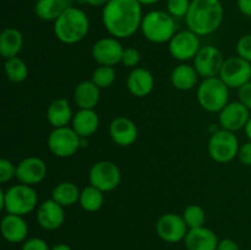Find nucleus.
Segmentation results:
<instances>
[{
	"label": "nucleus",
	"instance_id": "nucleus-1",
	"mask_svg": "<svg viewBox=\"0 0 251 250\" xmlns=\"http://www.w3.org/2000/svg\"><path fill=\"white\" fill-rule=\"evenodd\" d=\"M142 19V5L137 0H109L103 6V26L114 38H129L136 33Z\"/></svg>",
	"mask_w": 251,
	"mask_h": 250
},
{
	"label": "nucleus",
	"instance_id": "nucleus-2",
	"mask_svg": "<svg viewBox=\"0 0 251 250\" xmlns=\"http://www.w3.org/2000/svg\"><path fill=\"white\" fill-rule=\"evenodd\" d=\"M223 15L221 0H191L185 16L186 26L198 36H208L220 28Z\"/></svg>",
	"mask_w": 251,
	"mask_h": 250
},
{
	"label": "nucleus",
	"instance_id": "nucleus-3",
	"mask_svg": "<svg viewBox=\"0 0 251 250\" xmlns=\"http://www.w3.org/2000/svg\"><path fill=\"white\" fill-rule=\"evenodd\" d=\"M54 34L64 44L83 41L90 31V20L82 9L69 6L54 22Z\"/></svg>",
	"mask_w": 251,
	"mask_h": 250
},
{
	"label": "nucleus",
	"instance_id": "nucleus-4",
	"mask_svg": "<svg viewBox=\"0 0 251 250\" xmlns=\"http://www.w3.org/2000/svg\"><path fill=\"white\" fill-rule=\"evenodd\" d=\"M38 196L32 186L16 184L0 191V208L6 213L26 216L37 207Z\"/></svg>",
	"mask_w": 251,
	"mask_h": 250
},
{
	"label": "nucleus",
	"instance_id": "nucleus-5",
	"mask_svg": "<svg viewBox=\"0 0 251 250\" xmlns=\"http://www.w3.org/2000/svg\"><path fill=\"white\" fill-rule=\"evenodd\" d=\"M140 29L147 41L157 44L167 43L176 33L174 17L162 10L147 12L142 19Z\"/></svg>",
	"mask_w": 251,
	"mask_h": 250
},
{
	"label": "nucleus",
	"instance_id": "nucleus-6",
	"mask_svg": "<svg viewBox=\"0 0 251 250\" xmlns=\"http://www.w3.org/2000/svg\"><path fill=\"white\" fill-rule=\"evenodd\" d=\"M199 104L210 113H220L229 103V87L218 76L203 78L196 92Z\"/></svg>",
	"mask_w": 251,
	"mask_h": 250
},
{
	"label": "nucleus",
	"instance_id": "nucleus-7",
	"mask_svg": "<svg viewBox=\"0 0 251 250\" xmlns=\"http://www.w3.org/2000/svg\"><path fill=\"white\" fill-rule=\"evenodd\" d=\"M239 141L234 132L220 129L212 132L208 141V153L217 163H228L238 156Z\"/></svg>",
	"mask_w": 251,
	"mask_h": 250
},
{
	"label": "nucleus",
	"instance_id": "nucleus-8",
	"mask_svg": "<svg viewBox=\"0 0 251 250\" xmlns=\"http://www.w3.org/2000/svg\"><path fill=\"white\" fill-rule=\"evenodd\" d=\"M81 137L73 127H56L48 136V149L59 158H68L80 149Z\"/></svg>",
	"mask_w": 251,
	"mask_h": 250
},
{
	"label": "nucleus",
	"instance_id": "nucleus-9",
	"mask_svg": "<svg viewBox=\"0 0 251 250\" xmlns=\"http://www.w3.org/2000/svg\"><path fill=\"white\" fill-rule=\"evenodd\" d=\"M88 180L91 185L96 186L103 193H108L118 188L122 180V173L114 162L100 161L91 167Z\"/></svg>",
	"mask_w": 251,
	"mask_h": 250
},
{
	"label": "nucleus",
	"instance_id": "nucleus-10",
	"mask_svg": "<svg viewBox=\"0 0 251 250\" xmlns=\"http://www.w3.org/2000/svg\"><path fill=\"white\" fill-rule=\"evenodd\" d=\"M168 49L171 55L176 60L188 61L196 56L201 49L200 36L190 29H183L176 32L173 38L168 42Z\"/></svg>",
	"mask_w": 251,
	"mask_h": 250
},
{
	"label": "nucleus",
	"instance_id": "nucleus-11",
	"mask_svg": "<svg viewBox=\"0 0 251 250\" xmlns=\"http://www.w3.org/2000/svg\"><path fill=\"white\" fill-rule=\"evenodd\" d=\"M218 77L229 88H239L251 81V63L240 56H230L223 63Z\"/></svg>",
	"mask_w": 251,
	"mask_h": 250
},
{
	"label": "nucleus",
	"instance_id": "nucleus-12",
	"mask_svg": "<svg viewBox=\"0 0 251 250\" xmlns=\"http://www.w3.org/2000/svg\"><path fill=\"white\" fill-rule=\"evenodd\" d=\"M226 59L222 51L213 46L201 47L199 53L194 58V68L198 71L199 76L202 78L216 77L220 75L221 69Z\"/></svg>",
	"mask_w": 251,
	"mask_h": 250
},
{
	"label": "nucleus",
	"instance_id": "nucleus-13",
	"mask_svg": "<svg viewBox=\"0 0 251 250\" xmlns=\"http://www.w3.org/2000/svg\"><path fill=\"white\" fill-rule=\"evenodd\" d=\"M189 228L183 217L176 213H164L156 223L157 235L163 242L174 244L185 239Z\"/></svg>",
	"mask_w": 251,
	"mask_h": 250
},
{
	"label": "nucleus",
	"instance_id": "nucleus-14",
	"mask_svg": "<svg viewBox=\"0 0 251 250\" xmlns=\"http://www.w3.org/2000/svg\"><path fill=\"white\" fill-rule=\"evenodd\" d=\"M124 48L119 39L114 37H104L93 44L92 56L100 65L115 66L122 63V56Z\"/></svg>",
	"mask_w": 251,
	"mask_h": 250
},
{
	"label": "nucleus",
	"instance_id": "nucleus-15",
	"mask_svg": "<svg viewBox=\"0 0 251 250\" xmlns=\"http://www.w3.org/2000/svg\"><path fill=\"white\" fill-rule=\"evenodd\" d=\"M250 117V110L243 103L229 102L218 113V123L222 129L235 132L244 129Z\"/></svg>",
	"mask_w": 251,
	"mask_h": 250
},
{
	"label": "nucleus",
	"instance_id": "nucleus-16",
	"mask_svg": "<svg viewBox=\"0 0 251 250\" xmlns=\"http://www.w3.org/2000/svg\"><path fill=\"white\" fill-rule=\"evenodd\" d=\"M47 175V164L39 157H26L16 166V178L21 184L33 186Z\"/></svg>",
	"mask_w": 251,
	"mask_h": 250
},
{
	"label": "nucleus",
	"instance_id": "nucleus-17",
	"mask_svg": "<svg viewBox=\"0 0 251 250\" xmlns=\"http://www.w3.org/2000/svg\"><path fill=\"white\" fill-rule=\"evenodd\" d=\"M36 218L43 229L56 230L65 222V212L63 206L50 198L38 206Z\"/></svg>",
	"mask_w": 251,
	"mask_h": 250
},
{
	"label": "nucleus",
	"instance_id": "nucleus-18",
	"mask_svg": "<svg viewBox=\"0 0 251 250\" xmlns=\"http://www.w3.org/2000/svg\"><path fill=\"white\" fill-rule=\"evenodd\" d=\"M109 134L113 141L122 147L131 146L137 140V126L126 117H118L109 125Z\"/></svg>",
	"mask_w": 251,
	"mask_h": 250
},
{
	"label": "nucleus",
	"instance_id": "nucleus-19",
	"mask_svg": "<svg viewBox=\"0 0 251 250\" xmlns=\"http://www.w3.org/2000/svg\"><path fill=\"white\" fill-rule=\"evenodd\" d=\"M0 229L4 239L11 244L24 243L28 235V225L24 220V216L12 215V213H6L2 217Z\"/></svg>",
	"mask_w": 251,
	"mask_h": 250
},
{
	"label": "nucleus",
	"instance_id": "nucleus-20",
	"mask_svg": "<svg viewBox=\"0 0 251 250\" xmlns=\"http://www.w3.org/2000/svg\"><path fill=\"white\" fill-rule=\"evenodd\" d=\"M218 242L217 234L205 225L189 229L184 239L188 250H217Z\"/></svg>",
	"mask_w": 251,
	"mask_h": 250
},
{
	"label": "nucleus",
	"instance_id": "nucleus-21",
	"mask_svg": "<svg viewBox=\"0 0 251 250\" xmlns=\"http://www.w3.org/2000/svg\"><path fill=\"white\" fill-rule=\"evenodd\" d=\"M126 86L129 92L135 97H146L152 92L154 87L153 75L147 69L137 66L130 71L126 80Z\"/></svg>",
	"mask_w": 251,
	"mask_h": 250
},
{
	"label": "nucleus",
	"instance_id": "nucleus-22",
	"mask_svg": "<svg viewBox=\"0 0 251 250\" xmlns=\"http://www.w3.org/2000/svg\"><path fill=\"white\" fill-rule=\"evenodd\" d=\"M100 98V88L92 81H81L74 91V100L80 109H95Z\"/></svg>",
	"mask_w": 251,
	"mask_h": 250
},
{
	"label": "nucleus",
	"instance_id": "nucleus-23",
	"mask_svg": "<svg viewBox=\"0 0 251 250\" xmlns=\"http://www.w3.org/2000/svg\"><path fill=\"white\" fill-rule=\"evenodd\" d=\"M71 125L78 136L88 139L97 131L100 118L95 109H80L74 114Z\"/></svg>",
	"mask_w": 251,
	"mask_h": 250
},
{
	"label": "nucleus",
	"instance_id": "nucleus-24",
	"mask_svg": "<svg viewBox=\"0 0 251 250\" xmlns=\"http://www.w3.org/2000/svg\"><path fill=\"white\" fill-rule=\"evenodd\" d=\"M73 109L65 98L53 100L47 109V119L54 129L68 126L69 123L73 122Z\"/></svg>",
	"mask_w": 251,
	"mask_h": 250
},
{
	"label": "nucleus",
	"instance_id": "nucleus-25",
	"mask_svg": "<svg viewBox=\"0 0 251 250\" xmlns=\"http://www.w3.org/2000/svg\"><path fill=\"white\" fill-rule=\"evenodd\" d=\"M24 47V36L21 32L14 27L5 28L0 34V53L2 58H14L19 55Z\"/></svg>",
	"mask_w": 251,
	"mask_h": 250
},
{
	"label": "nucleus",
	"instance_id": "nucleus-26",
	"mask_svg": "<svg viewBox=\"0 0 251 250\" xmlns=\"http://www.w3.org/2000/svg\"><path fill=\"white\" fill-rule=\"evenodd\" d=\"M69 6H71L70 0H37L34 14L42 21L55 22Z\"/></svg>",
	"mask_w": 251,
	"mask_h": 250
},
{
	"label": "nucleus",
	"instance_id": "nucleus-27",
	"mask_svg": "<svg viewBox=\"0 0 251 250\" xmlns=\"http://www.w3.org/2000/svg\"><path fill=\"white\" fill-rule=\"evenodd\" d=\"M199 74L194 66L188 64H180L173 69L171 74V82L176 90L190 91L198 83Z\"/></svg>",
	"mask_w": 251,
	"mask_h": 250
},
{
	"label": "nucleus",
	"instance_id": "nucleus-28",
	"mask_svg": "<svg viewBox=\"0 0 251 250\" xmlns=\"http://www.w3.org/2000/svg\"><path fill=\"white\" fill-rule=\"evenodd\" d=\"M81 190L73 181H61L56 184L51 191V199L60 203L63 207L75 205L80 200Z\"/></svg>",
	"mask_w": 251,
	"mask_h": 250
},
{
	"label": "nucleus",
	"instance_id": "nucleus-29",
	"mask_svg": "<svg viewBox=\"0 0 251 250\" xmlns=\"http://www.w3.org/2000/svg\"><path fill=\"white\" fill-rule=\"evenodd\" d=\"M78 203L82 210L87 211V212H96V211L100 210L104 203V193L90 184L81 190Z\"/></svg>",
	"mask_w": 251,
	"mask_h": 250
},
{
	"label": "nucleus",
	"instance_id": "nucleus-30",
	"mask_svg": "<svg viewBox=\"0 0 251 250\" xmlns=\"http://www.w3.org/2000/svg\"><path fill=\"white\" fill-rule=\"evenodd\" d=\"M5 75L12 82H24L28 76V68L27 64L19 56H14L5 60Z\"/></svg>",
	"mask_w": 251,
	"mask_h": 250
},
{
	"label": "nucleus",
	"instance_id": "nucleus-31",
	"mask_svg": "<svg viewBox=\"0 0 251 250\" xmlns=\"http://www.w3.org/2000/svg\"><path fill=\"white\" fill-rule=\"evenodd\" d=\"M184 222L186 223L189 229L191 228H199V227H202L205 225V221H206V213L205 210H203L201 206L199 205H189L188 207L184 210L183 215Z\"/></svg>",
	"mask_w": 251,
	"mask_h": 250
},
{
	"label": "nucleus",
	"instance_id": "nucleus-32",
	"mask_svg": "<svg viewBox=\"0 0 251 250\" xmlns=\"http://www.w3.org/2000/svg\"><path fill=\"white\" fill-rule=\"evenodd\" d=\"M115 76L117 75L113 66L100 65L93 71L91 81L100 88H108L114 83Z\"/></svg>",
	"mask_w": 251,
	"mask_h": 250
},
{
	"label": "nucleus",
	"instance_id": "nucleus-33",
	"mask_svg": "<svg viewBox=\"0 0 251 250\" xmlns=\"http://www.w3.org/2000/svg\"><path fill=\"white\" fill-rule=\"evenodd\" d=\"M190 4L191 0H168L167 1V12L172 15L174 19L185 17Z\"/></svg>",
	"mask_w": 251,
	"mask_h": 250
},
{
	"label": "nucleus",
	"instance_id": "nucleus-34",
	"mask_svg": "<svg viewBox=\"0 0 251 250\" xmlns=\"http://www.w3.org/2000/svg\"><path fill=\"white\" fill-rule=\"evenodd\" d=\"M140 61H141V55L140 51L136 48H126L123 51L122 56V64L126 68L135 69L139 66Z\"/></svg>",
	"mask_w": 251,
	"mask_h": 250
},
{
	"label": "nucleus",
	"instance_id": "nucleus-35",
	"mask_svg": "<svg viewBox=\"0 0 251 250\" xmlns=\"http://www.w3.org/2000/svg\"><path fill=\"white\" fill-rule=\"evenodd\" d=\"M16 176V166L6 158L0 159V183H7Z\"/></svg>",
	"mask_w": 251,
	"mask_h": 250
},
{
	"label": "nucleus",
	"instance_id": "nucleus-36",
	"mask_svg": "<svg viewBox=\"0 0 251 250\" xmlns=\"http://www.w3.org/2000/svg\"><path fill=\"white\" fill-rule=\"evenodd\" d=\"M238 56L251 63V33L240 37L237 43Z\"/></svg>",
	"mask_w": 251,
	"mask_h": 250
},
{
	"label": "nucleus",
	"instance_id": "nucleus-37",
	"mask_svg": "<svg viewBox=\"0 0 251 250\" xmlns=\"http://www.w3.org/2000/svg\"><path fill=\"white\" fill-rule=\"evenodd\" d=\"M21 250H50L46 240L41 238H29L22 243Z\"/></svg>",
	"mask_w": 251,
	"mask_h": 250
},
{
	"label": "nucleus",
	"instance_id": "nucleus-38",
	"mask_svg": "<svg viewBox=\"0 0 251 250\" xmlns=\"http://www.w3.org/2000/svg\"><path fill=\"white\" fill-rule=\"evenodd\" d=\"M238 97H239V102L251 110V81L238 88Z\"/></svg>",
	"mask_w": 251,
	"mask_h": 250
},
{
	"label": "nucleus",
	"instance_id": "nucleus-39",
	"mask_svg": "<svg viewBox=\"0 0 251 250\" xmlns=\"http://www.w3.org/2000/svg\"><path fill=\"white\" fill-rule=\"evenodd\" d=\"M238 158H239L240 163L244 166L251 167V141L245 142L239 147V152H238Z\"/></svg>",
	"mask_w": 251,
	"mask_h": 250
},
{
	"label": "nucleus",
	"instance_id": "nucleus-40",
	"mask_svg": "<svg viewBox=\"0 0 251 250\" xmlns=\"http://www.w3.org/2000/svg\"><path fill=\"white\" fill-rule=\"evenodd\" d=\"M217 250H240L239 245L234 242L233 239L229 238H225V239H221L218 242Z\"/></svg>",
	"mask_w": 251,
	"mask_h": 250
},
{
	"label": "nucleus",
	"instance_id": "nucleus-41",
	"mask_svg": "<svg viewBox=\"0 0 251 250\" xmlns=\"http://www.w3.org/2000/svg\"><path fill=\"white\" fill-rule=\"evenodd\" d=\"M237 5L244 16L251 17V0H237Z\"/></svg>",
	"mask_w": 251,
	"mask_h": 250
},
{
	"label": "nucleus",
	"instance_id": "nucleus-42",
	"mask_svg": "<svg viewBox=\"0 0 251 250\" xmlns=\"http://www.w3.org/2000/svg\"><path fill=\"white\" fill-rule=\"evenodd\" d=\"M83 1H85L86 4L90 5V6L98 7V6H104L109 0H83Z\"/></svg>",
	"mask_w": 251,
	"mask_h": 250
},
{
	"label": "nucleus",
	"instance_id": "nucleus-43",
	"mask_svg": "<svg viewBox=\"0 0 251 250\" xmlns=\"http://www.w3.org/2000/svg\"><path fill=\"white\" fill-rule=\"evenodd\" d=\"M50 250H73L68 244H64V243H59V244H55L54 247L50 248Z\"/></svg>",
	"mask_w": 251,
	"mask_h": 250
},
{
	"label": "nucleus",
	"instance_id": "nucleus-44",
	"mask_svg": "<svg viewBox=\"0 0 251 250\" xmlns=\"http://www.w3.org/2000/svg\"><path fill=\"white\" fill-rule=\"evenodd\" d=\"M245 134H247L248 139H249V141H251V117L249 119V122L247 123V125H245Z\"/></svg>",
	"mask_w": 251,
	"mask_h": 250
},
{
	"label": "nucleus",
	"instance_id": "nucleus-45",
	"mask_svg": "<svg viewBox=\"0 0 251 250\" xmlns=\"http://www.w3.org/2000/svg\"><path fill=\"white\" fill-rule=\"evenodd\" d=\"M141 5H154L159 1V0H137Z\"/></svg>",
	"mask_w": 251,
	"mask_h": 250
}]
</instances>
